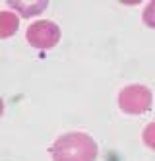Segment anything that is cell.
Listing matches in <instances>:
<instances>
[{"label":"cell","mask_w":155,"mask_h":161,"mask_svg":"<svg viewBox=\"0 0 155 161\" xmlns=\"http://www.w3.org/2000/svg\"><path fill=\"white\" fill-rule=\"evenodd\" d=\"M51 153L54 161H95L97 144L83 132H70L54 142Z\"/></svg>","instance_id":"6da1fadb"},{"label":"cell","mask_w":155,"mask_h":161,"mask_svg":"<svg viewBox=\"0 0 155 161\" xmlns=\"http://www.w3.org/2000/svg\"><path fill=\"white\" fill-rule=\"evenodd\" d=\"M118 105L128 114H141L151 107V91L146 86H128L118 95Z\"/></svg>","instance_id":"7a4b0ae2"},{"label":"cell","mask_w":155,"mask_h":161,"mask_svg":"<svg viewBox=\"0 0 155 161\" xmlns=\"http://www.w3.org/2000/svg\"><path fill=\"white\" fill-rule=\"evenodd\" d=\"M27 41L37 49H53L60 41V27L49 19L35 21L27 29Z\"/></svg>","instance_id":"3957f363"},{"label":"cell","mask_w":155,"mask_h":161,"mask_svg":"<svg viewBox=\"0 0 155 161\" xmlns=\"http://www.w3.org/2000/svg\"><path fill=\"white\" fill-rule=\"evenodd\" d=\"M19 19L12 12H0V39H8L18 31Z\"/></svg>","instance_id":"277c9868"},{"label":"cell","mask_w":155,"mask_h":161,"mask_svg":"<svg viewBox=\"0 0 155 161\" xmlns=\"http://www.w3.org/2000/svg\"><path fill=\"white\" fill-rule=\"evenodd\" d=\"M10 6H12V8H16L21 16L29 18V16H35V14L43 12V10L47 8V2H39V4H21V2H12Z\"/></svg>","instance_id":"5b68a950"},{"label":"cell","mask_w":155,"mask_h":161,"mask_svg":"<svg viewBox=\"0 0 155 161\" xmlns=\"http://www.w3.org/2000/svg\"><path fill=\"white\" fill-rule=\"evenodd\" d=\"M144 24L147 27H153L155 29V0L153 2H149L144 10Z\"/></svg>","instance_id":"8992f818"},{"label":"cell","mask_w":155,"mask_h":161,"mask_svg":"<svg viewBox=\"0 0 155 161\" xmlns=\"http://www.w3.org/2000/svg\"><path fill=\"white\" fill-rule=\"evenodd\" d=\"M144 142L149 147L155 149V122H151V124L146 126V130H144Z\"/></svg>","instance_id":"52a82bcc"},{"label":"cell","mask_w":155,"mask_h":161,"mask_svg":"<svg viewBox=\"0 0 155 161\" xmlns=\"http://www.w3.org/2000/svg\"><path fill=\"white\" fill-rule=\"evenodd\" d=\"M2 113H4V103H2V99H0V117H2Z\"/></svg>","instance_id":"ba28073f"}]
</instances>
